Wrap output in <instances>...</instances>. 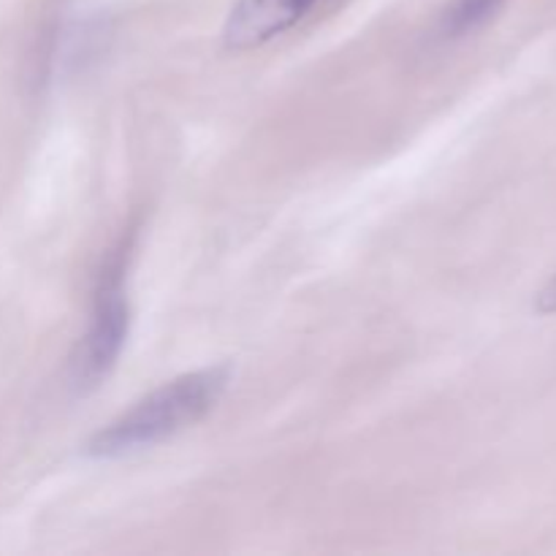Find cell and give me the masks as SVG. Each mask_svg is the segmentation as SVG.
I'll return each mask as SVG.
<instances>
[{"label":"cell","instance_id":"obj_1","mask_svg":"<svg viewBox=\"0 0 556 556\" xmlns=\"http://www.w3.org/2000/svg\"><path fill=\"white\" fill-rule=\"evenodd\" d=\"M228 378H231V369L226 364L179 375L172 383H163L161 389L136 402L109 427L98 429L87 443L85 454L92 459H119V456L152 448L174 438L201 421L220 402Z\"/></svg>","mask_w":556,"mask_h":556},{"label":"cell","instance_id":"obj_2","mask_svg":"<svg viewBox=\"0 0 556 556\" xmlns=\"http://www.w3.org/2000/svg\"><path fill=\"white\" fill-rule=\"evenodd\" d=\"M125 253L114 250L101 271L92 302L90 326L71 356V383L76 391H90L106 378L123 353L130 329V304L125 293Z\"/></svg>","mask_w":556,"mask_h":556},{"label":"cell","instance_id":"obj_3","mask_svg":"<svg viewBox=\"0 0 556 556\" xmlns=\"http://www.w3.org/2000/svg\"><path fill=\"white\" fill-rule=\"evenodd\" d=\"M320 0H239L223 27V43L248 52L296 27Z\"/></svg>","mask_w":556,"mask_h":556},{"label":"cell","instance_id":"obj_4","mask_svg":"<svg viewBox=\"0 0 556 556\" xmlns=\"http://www.w3.org/2000/svg\"><path fill=\"white\" fill-rule=\"evenodd\" d=\"M505 5V0H454L448 9L440 14L438 33L445 41H456V38H465L470 33H476L478 27H483L486 22H492L500 14V9Z\"/></svg>","mask_w":556,"mask_h":556},{"label":"cell","instance_id":"obj_5","mask_svg":"<svg viewBox=\"0 0 556 556\" xmlns=\"http://www.w3.org/2000/svg\"><path fill=\"white\" fill-rule=\"evenodd\" d=\"M535 309L541 315H556V275L538 291Z\"/></svg>","mask_w":556,"mask_h":556}]
</instances>
